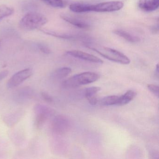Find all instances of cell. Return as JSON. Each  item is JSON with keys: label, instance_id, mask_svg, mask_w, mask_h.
Wrapping results in <instances>:
<instances>
[{"label": "cell", "instance_id": "23", "mask_svg": "<svg viewBox=\"0 0 159 159\" xmlns=\"http://www.w3.org/2000/svg\"><path fill=\"white\" fill-rule=\"evenodd\" d=\"M41 96L43 98L46 102H49V103H52L53 101L52 98L50 95L48 94L47 93L43 92L41 93Z\"/></svg>", "mask_w": 159, "mask_h": 159}, {"label": "cell", "instance_id": "1", "mask_svg": "<svg viewBox=\"0 0 159 159\" xmlns=\"http://www.w3.org/2000/svg\"><path fill=\"white\" fill-rule=\"evenodd\" d=\"M99 79V75L95 72H83L65 80L62 83V85L65 88H76L94 82Z\"/></svg>", "mask_w": 159, "mask_h": 159}, {"label": "cell", "instance_id": "22", "mask_svg": "<svg viewBox=\"0 0 159 159\" xmlns=\"http://www.w3.org/2000/svg\"><path fill=\"white\" fill-rule=\"evenodd\" d=\"M38 47H39V49L41 52H42L43 53L46 54H49L52 52L51 50L45 45H43V44H39Z\"/></svg>", "mask_w": 159, "mask_h": 159}, {"label": "cell", "instance_id": "17", "mask_svg": "<svg viewBox=\"0 0 159 159\" xmlns=\"http://www.w3.org/2000/svg\"><path fill=\"white\" fill-rule=\"evenodd\" d=\"M119 96L116 95L108 96L102 98L99 101L102 106H116Z\"/></svg>", "mask_w": 159, "mask_h": 159}, {"label": "cell", "instance_id": "13", "mask_svg": "<svg viewBox=\"0 0 159 159\" xmlns=\"http://www.w3.org/2000/svg\"><path fill=\"white\" fill-rule=\"evenodd\" d=\"M93 5L84 3H73L70 4L69 6V9L73 12L82 13L92 11Z\"/></svg>", "mask_w": 159, "mask_h": 159}, {"label": "cell", "instance_id": "16", "mask_svg": "<svg viewBox=\"0 0 159 159\" xmlns=\"http://www.w3.org/2000/svg\"><path fill=\"white\" fill-rule=\"evenodd\" d=\"M71 69L69 67L60 68L56 70L53 73V77L57 79H62L68 76L71 72Z\"/></svg>", "mask_w": 159, "mask_h": 159}, {"label": "cell", "instance_id": "9", "mask_svg": "<svg viewBox=\"0 0 159 159\" xmlns=\"http://www.w3.org/2000/svg\"><path fill=\"white\" fill-rule=\"evenodd\" d=\"M100 90L101 88L98 86L89 87L84 90V96L91 105L95 106L98 103V98L97 94Z\"/></svg>", "mask_w": 159, "mask_h": 159}, {"label": "cell", "instance_id": "3", "mask_svg": "<svg viewBox=\"0 0 159 159\" xmlns=\"http://www.w3.org/2000/svg\"><path fill=\"white\" fill-rule=\"evenodd\" d=\"M89 48L96 52L104 58L110 61L123 65H128L130 64V59L125 55L117 50L106 47L99 48L89 47Z\"/></svg>", "mask_w": 159, "mask_h": 159}, {"label": "cell", "instance_id": "5", "mask_svg": "<svg viewBox=\"0 0 159 159\" xmlns=\"http://www.w3.org/2000/svg\"><path fill=\"white\" fill-rule=\"evenodd\" d=\"M71 123L70 121L66 116L59 115L53 120L52 129L55 134L63 135L68 132L70 129Z\"/></svg>", "mask_w": 159, "mask_h": 159}, {"label": "cell", "instance_id": "11", "mask_svg": "<svg viewBox=\"0 0 159 159\" xmlns=\"http://www.w3.org/2000/svg\"><path fill=\"white\" fill-rule=\"evenodd\" d=\"M136 94L135 91L128 90L122 95L119 96L116 106H123L128 104L135 98Z\"/></svg>", "mask_w": 159, "mask_h": 159}, {"label": "cell", "instance_id": "15", "mask_svg": "<svg viewBox=\"0 0 159 159\" xmlns=\"http://www.w3.org/2000/svg\"><path fill=\"white\" fill-rule=\"evenodd\" d=\"M39 30L40 31H41L44 34L50 35V36H53V37H56V38H60V39H73V37H74L71 35L56 32V31L49 30L46 29H43L41 28L39 29Z\"/></svg>", "mask_w": 159, "mask_h": 159}, {"label": "cell", "instance_id": "18", "mask_svg": "<svg viewBox=\"0 0 159 159\" xmlns=\"http://www.w3.org/2000/svg\"><path fill=\"white\" fill-rule=\"evenodd\" d=\"M14 12L13 8L5 5H0V21L12 15Z\"/></svg>", "mask_w": 159, "mask_h": 159}, {"label": "cell", "instance_id": "24", "mask_svg": "<svg viewBox=\"0 0 159 159\" xmlns=\"http://www.w3.org/2000/svg\"><path fill=\"white\" fill-rule=\"evenodd\" d=\"M9 74V71L8 70H3L0 72V82L3 79H5Z\"/></svg>", "mask_w": 159, "mask_h": 159}, {"label": "cell", "instance_id": "2", "mask_svg": "<svg viewBox=\"0 0 159 159\" xmlns=\"http://www.w3.org/2000/svg\"><path fill=\"white\" fill-rule=\"evenodd\" d=\"M48 19L38 12L28 13L20 20L19 26L23 30H33L41 28L48 22Z\"/></svg>", "mask_w": 159, "mask_h": 159}, {"label": "cell", "instance_id": "7", "mask_svg": "<svg viewBox=\"0 0 159 159\" xmlns=\"http://www.w3.org/2000/svg\"><path fill=\"white\" fill-rule=\"evenodd\" d=\"M124 3L121 1H110L101 2L93 5L92 11L97 12H110L121 10Z\"/></svg>", "mask_w": 159, "mask_h": 159}, {"label": "cell", "instance_id": "19", "mask_svg": "<svg viewBox=\"0 0 159 159\" xmlns=\"http://www.w3.org/2000/svg\"><path fill=\"white\" fill-rule=\"evenodd\" d=\"M44 2L54 8H63L66 6L63 0H44Z\"/></svg>", "mask_w": 159, "mask_h": 159}, {"label": "cell", "instance_id": "8", "mask_svg": "<svg viewBox=\"0 0 159 159\" xmlns=\"http://www.w3.org/2000/svg\"><path fill=\"white\" fill-rule=\"evenodd\" d=\"M66 54L75 58H78L87 62H91V63H98V64H102L103 63V61L101 59L95 56L82 52V51L73 50V51H68L67 52Z\"/></svg>", "mask_w": 159, "mask_h": 159}, {"label": "cell", "instance_id": "14", "mask_svg": "<svg viewBox=\"0 0 159 159\" xmlns=\"http://www.w3.org/2000/svg\"><path fill=\"white\" fill-rule=\"evenodd\" d=\"M113 32H114V34H116L117 36H119L121 38H122L123 39H124L125 40L129 42L134 43L138 42L139 41V39L137 37L133 36L130 33L123 30H114Z\"/></svg>", "mask_w": 159, "mask_h": 159}, {"label": "cell", "instance_id": "6", "mask_svg": "<svg viewBox=\"0 0 159 159\" xmlns=\"http://www.w3.org/2000/svg\"><path fill=\"white\" fill-rule=\"evenodd\" d=\"M33 74L32 70L30 68L20 70L14 74L7 83L8 88H13L17 87L25 80L30 78Z\"/></svg>", "mask_w": 159, "mask_h": 159}, {"label": "cell", "instance_id": "21", "mask_svg": "<svg viewBox=\"0 0 159 159\" xmlns=\"http://www.w3.org/2000/svg\"><path fill=\"white\" fill-rule=\"evenodd\" d=\"M148 90L153 93L154 95L158 97H159V87L158 85L153 84H149L148 85Z\"/></svg>", "mask_w": 159, "mask_h": 159}, {"label": "cell", "instance_id": "20", "mask_svg": "<svg viewBox=\"0 0 159 159\" xmlns=\"http://www.w3.org/2000/svg\"><path fill=\"white\" fill-rule=\"evenodd\" d=\"M32 94V91L31 89H29L28 88H25V89H22L21 91H19L17 96L18 98H21L20 100H24L25 98H27L31 95Z\"/></svg>", "mask_w": 159, "mask_h": 159}, {"label": "cell", "instance_id": "4", "mask_svg": "<svg viewBox=\"0 0 159 159\" xmlns=\"http://www.w3.org/2000/svg\"><path fill=\"white\" fill-rule=\"evenodd\" d=\"M34 111L36 115L35 125L38 128H41L43 126L53 112L50 108L40 104L35 106Z\"/></svg>", "mask_w": 159, "mask_h": 159}, {"label": "cell", "instance_id": "25", "mask_svg": "<svg viewBox=\"0 0 159 159\" xmlns=\"http://www.w3.org/2000/svg\"><path fill=\"white\" fill-rule=\"evenodd\" d=\"M155 76H157V78H159V65H156L155 68Z\"/></svg>", "mask_w": 159, "mask_h": 159}, {"label": "cell", "instance_id": "12", "mask_svg": "<svg viewBox=\"0 0 159 159\" xmlns=\"http://www.w3.org/2000/svg\"><path fill=\"white\" fill-rule=\"evenodd\" d=\"M60 17L64 21L71 24L72 25L75 26L76 27L83 29H86L89 27V25L86 22L76 19L74 17L67 16L66 15H61Z\"/></svg>", "mask_w": 159, "mask_h": 159}, {"label": "cell", "instance_id": "27", "mask_svg": "<svg viewBox=\"0 0 159 159\" xmlns=\"http://www.w3.org/2000/svg\"><path fill=\"white\" fill-rule=\"evenodd\" d=\"M0 46H1V41H0Z\"/></svg>", "mask_w": 159, "mask_h": 159}, {"label": "cell", "instance_id": "26", "mask_svg": "<svg viewBox=\"0 0 159 159\" xmlns=\"http://www.w3.org/2000/svg\"><path fill=\"white\" fill-rule=\"evenodd\" d=\"M39 1H41L44 2V0H39Z\"/></svg>", "mask_w": 159, "mask_h": 159}, {"label": "cell", "instance_id": "10", "mask_svg": "<svg viewBox=\"0 0 159 159\" xmlns=\"http://www.w3.org/2000/svg\"><path fill=\"white\" fill-rule=\"evenodd\" d=\"M138 6L144 11H153L159 8V0H139Z\"/></svg>", "mask_w": 159, "mask_h": 159}]
</instances>
